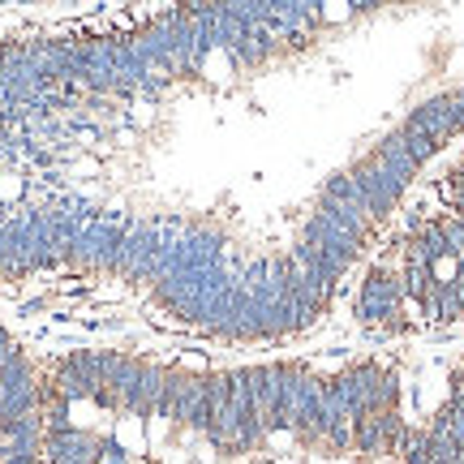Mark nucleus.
Wrapping results in <instances>:
<instances>
[{"mask_svg":"<svg viewBox=\"0 0 464 464\" xmlns=\"http://www.w3.org/2000/svg\"><path fill=\"white\" fill-rule=\"evenodd\" d=\"M404 125L421 130L426 138H434V142L443 147L448 138L464 133V103H460V95H456V91H448V95H434V100H426L421 108H413V116H409Z\"/></svg>","mask_w":464,"mask_h":464,"instance_id":"f257e3e1","label":"nucleus"},{"mask_svg":"<svg viewBox=\"0 0 464 464\" xmlns=\"http://www.w3.org/2000/svg\"><path fill=\"white\" fill-rule=\"evenodd\" d=\"M456 95H460V103H464V86H460V91H456Z\"/></svg>","mask_w":464,"mask_h":464,"instance_id":"7ed1b4c3","label":"nucleus"},{"mask_svg":"<svg viewBox=\"0 0 464 464\" xmlns=\"http://www.w3.org/2000/svg\"><path fill=\"white\" fill-rule=\"evenodd\" d=\"M400 301H404V284L392 280V276H382V271H374L362 288L357 314H362L365 323H387V318L400 310Z\"/></svg>","mask_w":464,"mask_h":464,"instance_id":"f03ea898","label":"nucleus"}]
</instances>
